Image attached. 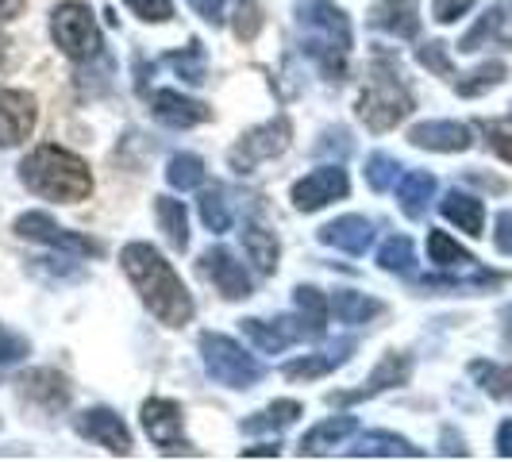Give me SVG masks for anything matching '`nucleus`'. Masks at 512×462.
Returning <instances> with one entry per match:
<instances>
[{"label": "nucleus", "mask_w": 512, "mask_h": 462, "mask_svg": "<svg viewBox=\"0 0 512 462\" xmlns=\"http://www.w3.org/2000/svg\"><path fill=\"white\" fill-rule=\"evenodd\" d=\"M239 328H243V335L255 343L262 355H282L289 343L316 339V335L308 332V324L301 316H282L274 324H266V320H239Z\"/></svg>", "instance_id": "obj_12"}, {"label": "nucleus", "mask_w": 512, "mask_h": 462, "mask_svg": "<svg viewBox=\"0 0 512 462\" xmlns=\"http://www.w3.org/2000/svg\"><path fill=\"white\" fill-rule=\"evenodd\" d=\"M489 147L501 154L505 162H512V124H489Z\"/></svg>", "instance_id": "obj_45"}, {"label": "nucleus", "mask_w": 512, "mask_h": 462, "mask_svg": "<svg viewBox=\"0 0 512 462\" xmlns=\"http://www.w3.org/2000/svg\"><path fill=\"white\" fill-rule=\"evenodd\" d=\"M439 212L459 231H466V235H482V228H486V208H482V201L470 197V193H462V189H451L439 201Z\"/></svg>", "instance_id": "obj_24"}, {"label": "nucleus", "mask_w": 512, "mask_h": 462, "mask_svg": "<svg viewBox=\"0 0 512 462\" xmlns=\"http://www.w3.org/2000/svg\"><path fill=\"white\" fill-rule=\"evenodd\" d=\"M20 385H24L27 401H39L43 409H62L70 401V389H66V382L54 370H31V374H24Z\"/></svg>", "instance_id": "obj_26"}, {"label": "nucleus", "mask_w": 512, "mask_h": 462, "mask_svg": "<svg viewBox=\"0 0 512 462\" xmlns=\"http://www.w3.org/2000/svg\"><path fill=\"white\" fill-rule=\"evenodd\" d=\"M347 189H351L347 170L320 166V170H312V174H305V178L293 185V205L301 208V212H320V208L332 205V201H343Z\"/></svg>", "instance_id": "obj_10"}, {"label": "nucleus", "mask_w": 512, "mask_h": 462, "mask_svg": "<svg viewBox=\"0 0 512 462\" xmlns=\"http://www.w3.org/2000/svg\"><path fill=\"white\" fill-rule=\"evenodd\" d=\"M432 197H436V178L428 170H409L397 185V205L409 220H420L432 205Z\"/></svg>", "instance_id": "obj_25"}, {"label": "nucleus", "mask_w": 512, "mask_h": 462, "mask_svg": "<svg viewBox=\"0 0 512 462\" xmlns=\"http://www.w3.org/2000/svg\"><path fill=\"white\" fill-rule=\"evenodd\" d=\"M351 351H355V339H339L335 347L320 351V355H305V359L289 362V366H285V378H289V382H312V378H324V374H332L335 366H343V362L351 359Z\"/></svg>", "instance_id": "obj_22"}, {"label": "nucleus", "mask_w": 512, "mask_h": 462, "mask_svg": "<svg viewBox=\"0 0 512 462\" xmlns=\"http://www.w3.org/2000/svg\"><path fill=\"white\" fill-rule=\"evenodd\" d=\"M497 251H512V212H501L497 216Z\"/></svg>", "instance_id": "obj_47"}, {"label": "nucleus", "mask_w": 512, "mask_h": 462, "mask_svg": "<svg viewBox=\"0 0 512 462\" xmlns=\"http://www.w3.org/2000/svg\"><path fill=\"white\" fill-rule=\"evenodd\" d=\"M428 258L436 262L439 270H478V258L470 255V251H462L447 231H432L428 235Z\"/></svg>", "instance_id": "obj_30"}, {"label": "nucleus", "mask_w": 512, "mask_h": 462, "mask_svg": "<svg viewBox=\"0 0 512 462\" xmlns=\"http://www.w3.org/2000/svg\"><path fill=\"white\" fill-rule=\"evenodd\" d=\"M474 382L486 389L493 401H512V366H497V362H470Z\"/></svg>", "instance_id": "obj_34"}, {"label": "nucleus", "mask_w": 512, "mask_h": 462, "mask_svg": "<svg viewBox=\"0 0 512 462\" xmlns=\"http://www.w3.org/2000/svg\"><path fill=\"white\" fill-rule=\"evenodd\" d=\"M120 266H124V274L135 282L143 305L151 308L166 328H181V324L193 320V297H189V289L181 285L174 266L158 255L151 243H128L120 251Z\"/></svg>", "instance_id": "obj_1"}, {"label": "nucleus", "mask_w": 512, "mask_h": 462, "mask_svg": "<svg viewBox=\"0 0 512 462\" xmlns=\"http://www.w3.org/2000/svg\"><path fill=\"white\" fill-rule=\"evenodd\" d=\"M293 301H297V312L308 324V332L316 335V339H324V332H328V301H324V293L312 289V285H297Z\"/></svg>", "instance_id": "obj_32"}, {"label": "nucleus", "mask_w": 512, "mask_h": 462, "mask_svg": "<svg viewBox=\"0 0 512 462\" xmlns=\"http://www.w3.org/2000/svg\"><path fill=\"white\" fill-rule=\"evenodd\" d=\"M505 62H486V66H478L474 74H466L455 81V89H459V97H482L489 89H497L501 81H505Z\"/></svg>", "instance_id": "obj_36"}, {"label": "nucleus", "mask_w": 512, "mask_h": 462, "mask_svg": "<svg viewBox=\"0 0 512 462\" xmlns=\"http://www.w3.org/2000/svg\"><path fill=\"white\" fill-rule=\"evenodd\" d=\"M412 378V359L409 355H397V351H389L378 366H374V374L366 378V385L362 389H355V393H332L328 401H339V405H347V401H366V397H378V393H385V389H393V385H405Z\"/></svg>", "instance_id": "obj_18"}, {"label": "nucleus", "mask_w": 512, "mask_h": 462, "mask_svg": "<svg viewBox=\"0 0 512 462\" xmlns=\"http://www.w3.org/2000/svg\"><path fill=\"white\" fill-rule=\"evenodd\" d=\"M27 351H31V343H27L24 335H16L12 328H4V324H0V370H8V366H16V362H24Z\"/></svg>", "instance_id": "obj_40"}, {"label": "nucleus", "mask_w": 512, "mask_h": 462, "mask_svg": "<svg viewBox=\"0 0 512 462\" xmlns=\"http://www.w3.org/2000/svg\"><path fill=\"white\" fill-rule=\"evenodd\" d=\"M35 128V101L20 89H0V147H20Z\"/></svg>", "instance_id": "obj_15"}, {"label": "nucleus", "mask_w": 512, "mask_h": 462, "mask_svg": "<svg viewBox=\"0 0 512 462\" xmlns=\"http://www.w3.org/2000/svg\"><path fill=\"white\" fill-rule=\"evenodd\" d=\"M243 455H262V459H274V455H278V443H262V447H243Z\"/></svg>", "instance_id": "obj_50"}, {"label": "nucleus", "mask_w": 512, "mask_h": 462, "mask_svg": "<svg viewBox=\"0 0 512 462\" xmlns=\"http://www.w3.org/2000/svg\"><path fill=\"white\" fill-rule=\"evenodd\" d=\"M166 66H174L189 85H201V81H205V51H201V43L193 39L185 51L166 54Z\"/></svg>", "instance_id": "obj_38"}, {"label": "nucleus", "mask_w": 512, "mask_h": 462, "mask_svg": "<svg viewBox=\"0 0 512 462\" xmlns=\"http://www.w3.org/2000/svg\"><path fill=\"white\" fill-rule=\"evenodd\" d=\"M124 4H128L139 20H147V24H166L174 16V4L170 0H124Z\"/></svg>", "instance_id": "obj_42"}, {"label": "nucleus", "mask_w": 512, "mask_h": 462, "mask_svg": "<svg viewBox=\"0 0 512 462\" xmlns=\"http://www.w3.org/2000/svg\"><path fill=\"white\" fill-rule=\"evenodd\" d=\"M74 428H77V436L101 443L104 451H112V455H131L128 424L112 409H85L81 416H74Z\"/></svg>", "instance_id": "obj_13"}, {"label": "nucleus", "mask_w": 512, "mask_h": 462, "mask_svg": "<svg viewBox=\"0 0 512 462\" xmlns=\"http://www.w3.org/2000/svg\"><path fill=\"white\" fill-rule=\"evenodd\" d=\"M409 112H412V93L405 89L401 74L389 70L382 62V66L374 70V77H370V85L362 89L359 120L370 131H389V128H397Z\"/></svg>", "instance_id": "obj_4"}, {"label": "nucleus", "mask_w": 512, "mask_h": 462, "mask_svg": "<svg viewBox=\"0 0 512 462\" xmlns=\"http://www.w3.org/2000/svg\"><path fill=\"white\" fill-rule=\"evenodd\" d=\"M166 181L181 193H189V189H197L205 181V162L197 154H174L170 166H166Z\"/></svg>", "instance_id": "obj_35"}, {"label": "nucleus", "mask_w": 512, "mask_h": 462, "mask_svg": "<svg viewBox=\"0 0 512 462\" xmlns=\"http://www.w3.org/2000/svg\"><path fill=\"white\" fill-rule=\"evenodd\" d=\"M428 70H436V74L451 77L455 74V66H451V58H447V43H428V47H420V54H416Z\"/></svg>", "instance_id": "obj_43"}, {"label": "nucleus", "mask_w": 512, "mask_h": 462, "mask_svg": "<svg viewBox=\"0 0 512 462\" xmlns=\"http://www.w3.org/2000/svg\"><path fill=\"white\" fill-rule=\"evenodd\" d=\"M332 312L335 320H343V324H366V320L382 316V301H374L366 293H355V289H335Z\"/></svg>", "instance_id": "obj_29"}, {"label": "nucleus", "mask_w": 512, "mask_h": 462, "mask_svg": "<svg viewBox=\"0 0 512 462\" xmlns=\"http://www.w3.org/2000/svg\"><path fill=\"white\" fill-rule=\"evenodd\" d=\"M397 174H401V162L389 158V154H370L366 158V185L374 193H385L389 185H397Z\"/></svg>", "instance_id": "obj_39"}, {"label": "nucleus", "mask_w": 512, "mask_h": 462, "mask_svg": "<svg viewBox=\"0 0 512 462\" xmlns=\"http://www.w3.org/2000/svg\"><path fill=\"white\" fill-rule=\"evenodd\" d=\"M320 243L335 247V251H347V255H366L374 243V224L366 216H339V220L320 228Z\"/></svg>", "instance_id": "obj_19"}, {"label": "nucleus", "mask_w": 512, "mask_h": 462, "mask_svg": "<svg viewBox=\"0 0 512 462\" xmlns=\"http://www.w3.org/2000/svg\"><path fill=\"white\" fill-rule=\"evenodd\" d=\"M359 432V420L355 416H332V420H324V424H316L312 432H308L305 439H301V459H316V455H328V451H335L343 439H351Z\"/></svg>", "instance_id": "obj_23"}, {"label": "nucleus", "mask_w": 512, "mask_h": 462, "mask_svg": "<svg viewBox=\"0 0 512 462\" xmlns=\"http://www.w3.org/2000/svg\"><path fill=\"white\" fill-rule=\"evenodd\" d=\"M151 112H154V120L166 124V128H197V124L212 120V108H208V104L193 101V97H181L174 89L151 93Z\"/></svg>", "instance_id": "obj_17"}, {"label": "nucleus", "mask_w": 512, "mask_h": 462, "mask_svg": "<svg viewBox=\"0 0 512 462\" xmlns=\"http://www.w3.org/2000/svg\"><path fill=\"white\" fill-rule=\"evenodd\" d=\"M501 324H505V343H512V305L501 312Z\"/></svg>", "instance_id": "obj_51"}, {"label": "nucleus", "mask_w": 512, "mask_h": 462, "mask_svg": "<svg viewBox=\"0 0 512 462\" xmlns=\"http://www.w3.org/2000/svg\"><path fill=\"white\" fill-rule=\"evenodd\" d=\"M470 8H474V0H432V16L439 24H455Z\"/></svg>", "instance_id": "obj_44"}, {"label": "nucleus", "mask_w": 512, "mask_h": 462, "mask_svg": "<svg viewBox=\"0 0 512 462\" xmlns=\"http://www.w3.org/2000/svg\"><path fill=\"white\" fill-rule=\"evenodd\" d=\"M51 35L54 47L74 58V62H85V58H97L101 54V27L93 20L89 4H77V0H66L51 12Z\"/></svg>", "instance_id": "obj_6"}, {"label": "nucleus", "mask_w": 512, "mask_h": 462, "mask_svg": "<svg viewBox=\"0 0 512 462\" xmlns=\"http://www.w3.org/2000/svg\"><path fill=\"white\" fill-rule=\"evenodd\" d=\"M301 416V401H274L270 409L255 412L251 420H243V432L247 436H258V432H282L293 420Z\"/></svg>", "instance_id": "obj_31"}, {"label": "nucleus", "mask_w": 512, "mask_h": 462, "mask_svg": "<svg viewBox=\"0 0 512 462\" xmlns=\"http://www.w3.org/2000/svg\"><path fill=\"white\" fill-rule=\"evenodd\" d=\"M154 212H158V224H162V235L174 251H185L189 247V216H185V205L174 201V197H154Z\"/></svg>", "instance_id": "obj_28"}, {"label": "nucleus", "mask_w": 512, "mask_h": 462, "mask_svg": "<svg viewBox=\"0 0 512 462\" xmlns=\"http://www.w3.org/2000/svg\"><path fill=\"white\" fill-rule=\"evenodd\" d=\"M497 455L512 459V420H501V428H497Z\"/></svg>", "instance_id": "obj_48"}, {"label": "nucleus", "mask_w": 512, "mask_h": 462, "mask_svg": "<svg viewBox=\"0 0 512 462\" xmlns=\"http://www.w3.org/2000/svg\"><path fill=\"white\" fill-rule=\"evenodd\" d=\"M409 143L420 151H439V154H459L474 143V135L459 120H424L409 131Z\"/></svg>", "instance_id": "obj_16"}, {"label": "nucleus", "mask_w": 512, "mask_h": 462, "mask_svg": "<svg viewBox=\"0 0 512 462\" xmlns=\"http://www.w3.org/2000/svg\"><path fill=\"white\" fill-rule=\"evenodd\" d=\"M16 231L24 239H35V243H47V247H58V251H70V255H101V243L89 239V235H77L70 228H58L47 212H24L16 220Z\"/></svg>", "instance_id": "obj_9"}, {"label": "nucleus", "mask_w": 512, "mask_h": 462, "mask_svg": "<svg viewBox=\"0 0 512 462\" xmlns=\"http://www.w3.org/2000/svg\"><path fill=\"white\" fill-rule=\"evenodd\" d=\"M201 220H205L208 231H228L231 228V208H228V197H224V189L220 185H212L201 193Z\"/></svg>", "instance_id": "obj_37"}, {"label": "nucleus", "mask_w": 512, "mask_h": 462, "mask_svg": "<svg viewBox=\"0 0 512 462\" xmlns=\"http://www.w3.org/2000/svg\"><path fill=\"white\" fill-rule=\"evenodd\" d=\"M208 24H224V0H189Z\"/></svg>", "instance_id": "obj_46"}, {"label": "nucleus", "mask_w": 512, "mask_h": 462, "mask_svg": "<svg viewBox=\"0 0 512 462\" xmlns=\"http://www.w3.org/2000/svg\"><path fill=\"white\" fill-rule=\"evenodd\" d=\"M258 27H262L258 4L255 0H239V4H235V35H239V39H255Z\"/></svg>", "instance_id": "obj_41"}, {"label": "nucleus", "mask_w": 512, "mask_h": 462, "mask_svg": "<svg viewBox=\"0 0 512 462\" xmlns=\"http://www.w3.org/2000/svg\"><path fill=\"white\" fill-rule=\"evenodd\" d=\"M378 266H382L385 274H401V278H409L412 270H416V251H412L409 235H393V239H385L382 251H378Z\"/></svg>", "instance_id": "obj_33"}, {"label": "nucleus", "mask_w": 512, "mask_h": 462, "mask_svg": "<svg viewBox=\"0 0 512 462\" xmlns=\"http://www.w3.org/2000/svg\"><path fill=\"white\" fill-rule=\"evenodd\" d=\"M181 424H185V412L178 401H166V397H151L143 405V428L151 443H158L166 455H197L189 447V439L181 436Z\"/></svg>", "instance_id": "obj_8"}, {"label": "nucleus", "mask_w": 512, "mask_h": 462, "mask_svg": "<svg viewBox=\"0 0 512 462\" xmlns=\"http://www.w3.org/2000/svg\"><path fill=\"white\" fill-rule=\"evenodd\" d=\"M243 251H247V258L255 262L258 274H274V270H278L282 247H278L274 231H266L262 224H247V228H243Z\"/></svg>", "instance_id": "obj_27"}, {"label": "nucleus", "mask_w": 512, "mask_h": 462, "mask_svg": "<svg viewBox=\"0 0 512 462\" xmlns=\"http://www.w3.org/2000/svg\"><path fill=\"white\" fill-rule=\"evenodd\" d=\"M301 35H305V51L320 62V70L328 77L347 74V58H351V20L343 8H335L332 0H316L301 16Z\"/></svg>", "instance_id": "obj_3"}, {"label": "nucleus", "mask_w": 512, "mask_h": 462, "mask_svg": "<svg viewBox=\"0 0 512 462\" xmlns=\"http://www.w3.org/2000/svg\"><path fill=\"white\" fill-rule=\"evenodd\" d=\"M201 359H205V370L212 382L228 385V389H251L266 378V366L247 355L235 339L220 332H205L201 335Z\"/></svg>", "instance_id": "obj_5"}, {"label": "nucleus", "mask_w": 512, "mask_h": 462, "mask_svg": "<svg viewBox=\"0 0 512 462\" xmlns=\"http://www.w3.org/2000/svg\"><path fill=\"white\" fill-rule=\"evenodd\" d=\"M20 181H24L31 193L47 197V201H62V205H77L93 193V178H89V166L66 147H35L20 162Z\"/></svg>", "instance_id": "obj_2"}, {"label": "nucleus", "mask_w": 512, "mask_h": 462, "mask_svg": "<svg viewBox=\"0 0 512 462\" xmlns=\"http://www.w3.org/2000/svg\"><path fill=\"white\" fill-rule=\"evenodd\" d=\"M486 47H512V0H497L489 4L486 16H478V24L462 35L459 51L474 54Z\"/></svg>", "instance_id": "obj_11"}, {"label": "nucleus", "mask_w": 512, "mask_h": 462, "mask_svg": "<svg viewBox=\"0 0 512 462\" xmlns=\"http://www.w3.org/2000/svg\"><path fill=\"white\" fill-rule=\"evenodd\" d=\"M289 120L278 116V120H270V124H262V128H251L235 147L228 151V162L235 174H251L255 166L262 162H270V158H278V154L289 147Z\"/></svg>", "instance_id": "obj_7"}, {"label": "nucleus", "mask_w": 512, "mask_h": 462, "mask_svg": "<svg viewBox=\"0 0 512 462\" xmlns=\"http://www.w3.org/2000/svg\"><path fill=\"white\" fill-rule=\"evenodd\" d=\"M347 455L351 459H424L420 447H412L409 439L393 436V432H362Z\"/></svg>", "instance_id": "obj_21"}, {"label": "nucleus", "mask_w": 512, "mask_h": 462, "mask_svg": "<svg viewBox=\"0 0 512 462\" xmlns=\"http://www.w3.org/2000/svg\"><path fill=\"white\" fill-rule=\"evenodd\" d=\"M201 270H205L212 285L220 289V297H228V301H243V297H251V278H247V270H243V262L231 255L228 247H212L201 255Z\"/></svg>", "instance_id": "obj_14"}, {"label": "nucleus", "mask_w": 512, "mask_h": 462, "mask_svg": "<svg viewBox=\"0 0 512 462\" xmlns=\"http://www.w3.org/2000/svg\"><path fill=\"white\" fill-rule=\"evenodd\" d=\"M4 58H8V39L0 35V70H4Z\"/></svg>", "instance_id": "obj_52"}, {"label": "nucleus", "mask_w": 512, "mask_h": 462, "mask_svg": "<svg viewBox=\"0 0 512 462\" xmlns=\"http://www.w3.org/2000/svg\"><path fill=\"white\" fill-rule=\"evenodd\" d=\"M27 0H0V24H8V20H16L20 12H24Z\"/></svg>", "instance_id": "obj_49"}, {"label": "nucleus", "mask_w": 512, "mask_h": 462, "mask_svg": "<svg viewBox=\"0 0 512 462\" xmlns=\"http://www.w3.org/2000/svg\"><path fill=\"white\" fill-rule=\"evenodd\" d=\"M370 24L397 39H416L420 35V0H378L370 8Z\"/></svg>", "instance_id": "obj_20"}]
</instances>
